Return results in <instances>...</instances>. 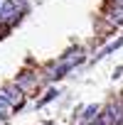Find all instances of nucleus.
<instances>
[{"mask_svg":"<svg viewBox=\"0 0 123 125\" xmlns=\"http://www.w3.org/2000/svg\"><path fill=\"white\" fill-rule=\"evenodd\" d=\"M17 17H20V10H17V3H15V0L0 8V22H12V20H17Z\"/></svg>","mask_w":123,"mask_h":125,"instance_id":"f03ea898","label":"nucleus"},{"mask_svg":"<svg viewBox=\"0 0 123 125\" xmlns=\"http://www.w3.org/2000/svg\"><path fill=\"white\" fill-rule=\"evenodd\" d=\"M96 115H98V105H89L86 113H84V120H94Z\"/></svg>","mask_w":123,"mask_h":125,"instance_id":"39448f33","label":"nucleus"},{"mask_svg":"<svg viewBox=\"0 0 123 125\" xmlns=\"http://www.w3.org/2000/svg\"><path fill=\"white\" fill-rule=\"evenodd\" d=\"M0 8H3V0H0Z\"/></svg>","mask_w":123,"mask_h":125,"instance_id":"9d476101","label":"nucleus"},{"mask_svg":"<svg viewBox=\"0 0 123 125\" xmlns=\"http://www.w3.org/2000/svg\"><path fill=\"white\" fill-rule=\"evenodd\" d=\"M3 98H5L10 105H12V103H20V101H22V88H20V86H10V88H5Z\"/></svg>","mask_w":123,"mask_h":125,"instance_id":"7ed1b4c3","label":"nucleus"},{"mask_svg":"<svg viewBox=\"0 0 123 125\" xmlns=\"http://www.w3.org/2000/svg\"><path fill=\"white\" fill-rule=\"evenodd\" d=\"M94 125H103V123H94Z\"/></svg>","mask_w":123,"mask_h":125,"instance_id":"1a4fd4ad","label":"nucleus"},{"mask_svg":"<svg viewBox=\"0 0 123 125\" xmlns=\"http://www.w3.org/2000/svg\"><path fill=\"white\" fill-rule=\"evenodd\" d=\"M54 96H57V91H54V88H52V91H47V96H44V98L39 101V105H42V103H47V101H52Z\"/></svg>","mask_w":123,"mask_h":125,"instance_id":"6e6552de","label":"nucleus"},{"mask_svg":"<svg viewBox=\"0 0 123 125\" xmlns=\"http://www.w3.org/2000/svg\"><path fill=\"white\" fill-rule=\"evenodd\" d=\"M106 125H123V105L121 103H113L106 113Z\"/></svg>","mask_w":123,"mask_h":125,"instance_id":"f257e3e1","label":"nucleus"},{"mask_svg":"<svg viewBox=\"0 0 123 125\" xmlns=\"http://www.w3.org/2000/svg\"><path fill=\"white\" fill-rule=\"evenodd\" d=\"M111 22L123 25V8H118V10H113V12H111Z\"/></svg>","mask_w":123,"mask_h":125,"instance_id":"423d86ee","label":"nucleus"},{"mask_svg":"<svg viewBox=\"0 0 123 125\" xmlns=\"http://www.w3.org/2000/svg\"><path fill=\"white\" fill-rule=\"evenodd\" d=\"M8 108H10V103H8V101L3 98V93H0V115H3V113H5Z\"/></svg>","mask_w":123,"mask_h":125,"instance_id":"0eeeda50","label":"nucleus"},{"mask_svg":"<svg viewBox=\"0 0 123 125\" xmlns=\"http://www.w3.org/2000/svg\"><path fill=\"white\" fill-rule=\"evenodd\" d=\"M74 64H76V61H67V64H62L59 69H54V74H52V79H62V76H64V74H67V71H69V69L74 66Z\"/></svg>","mask_w":123,"mask_h":125,"instance_id":"20e7f679","label":"nucleus"}]
</instances>
